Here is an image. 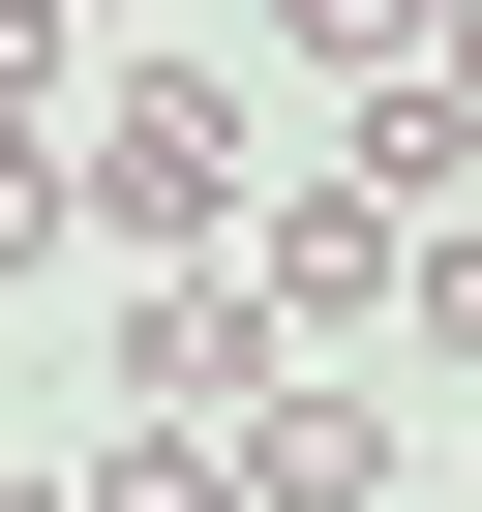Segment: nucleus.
I'll return each instance as SVG.
<instances>
[{
    "label": "nucleus",
    "instance_id": "nucleus-6",
    "mask_svg": "<svg viewBox=\"0 0 482 512\" xmlns=\"http://www.w3.org/2000/svg\"><path fill=\"white\" fill-rule=\"evenodd\" d=\"M422 362H452V392H482V211H452V241H422Z\"/></svg>",
    "mask_w": 482,
    "mask_h": 512
},
{
    "label": "nucleus",
    "instance_id": "nucleus-7",
    "mask_svg": "<svg viewBox=\"0 0 482 512\" xmlns=\"http://www.w3.org/2000/svg\"><path fill=\"white\" fill-rule=\"evenodd\" d=\"M0 31H31V61H151V0H0Z\"/></svg>",
    "mask_w": 482,
    "mask_h": 512
},
{
    "label": "nucleus",
    "instance_id": "nucleus-2",
    "mask_svg": "<svg viewBox=\"0 0 482 512\" xmlns=\"http://www.w3.org/2000/svg\"><path fill=\"white\" fill-rule=\"evenodd\" d=\"M241 272H272L302 362H332V332H422V211H392V181H272V211H241Z\"/></svg>",
    "mask_w": 482,
    "mask_h": 512
},
{
    "label": "nucleus",
    "instance_id": "nucleus-4",
    "mask_svg": "<svg viewBox=\"0 0 482 512\" xmlns=\"http://www.w3.org/2000/svg\"><path fill=\"white\" fill-rule=\"evenodd\" d=\"M241 482H272V512H392V482H422V422H392L362 362H302L272 422H241Z\"/></svg>",
    "mask_w": 482,
    "mask_h": 512
},
{
    "label": "nucleus",
    "instance_id": "nucleus-8",
    "mask_svg": "<svg viewBox=\"0 0 482 512\" xmlns=\"http://www.w3.org/2000/svg\"><path fill=\"white\" fill-rule=\"evenodd\" d=\"M452 482H482V392H452Z\"/></svg>",
    "mask_w": 482,
    "mask_h": 512
},
{
    "label": "nucleus",
    "instance_id": "nucleus-3",
    "mask_svg": "<svg viewBox=\"0 0 482 512\" xmlns=\"http://www.w3.org/2000/svg\"><path fill=\"white\" fill-rule=\"evenodd\" d=\"M272 392H302L272 272H121V422H272Z\"/></svg>",
    "mask_w": 482,
    "mask_h": 512
},
{
    "label": "nucleus",
    "instance_id": "nucleus-5",
    "mask_svg": "<svg viewBox=\"0 0 482 512\" xmlns=\"http://www.w3.org/2000/svg\"><path fill=\"white\" fill-rule=\"evenodd\" d=\"M61 512H272V482H241V422H91Z\"/></svg>",
    "mask_w": 482,
    "mask_h": 512
},
{
    "label": "nucleus",
    "instance_id": "nucleus-1",
    "mask_svg": "<svg viewBox=\"0 0 482 512\" xmlns=\"http://www.w3.org/2000/svg\"><path fill=\"white\" fill-rule=\"evenodd\" d=\"M31 241H121V272H241V211H272V121H241V61L211 31H151V61H91L61 91V151L0 181Z\"/></svg>",
    "mask_w": 482,
    "mask_h": 512
}]
</instances>
